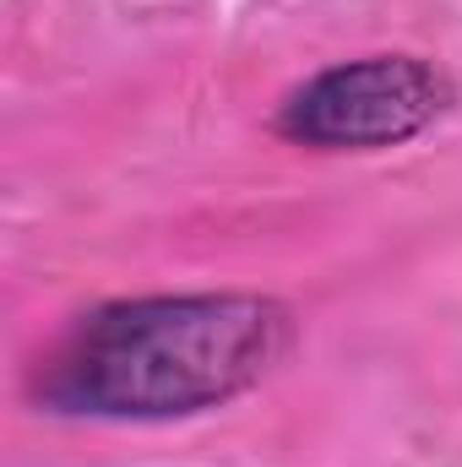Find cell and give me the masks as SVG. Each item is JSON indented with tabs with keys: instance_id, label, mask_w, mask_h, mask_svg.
I'll list each match as a JSON object with an SVG mask.
<instances>
[{
	"instance_id": "6da1fadb",
	"label": "cell",
	"mask_w": 462,
	"mask_h": 467,
	"mask_svg": "<svg viewBox=\"0 0 462 467\" xmlns=\"http://www.w3.org/2000/svg\"><path fill=\"white\" fill-rule=\"evenodd\" d=\"M289 343L261 294H158L88 310L33 364L27 391L77 419H185L250 391Z\"/></svg>"
},
{
	"instance_id": "7a4b0ae2",
	"label": "cell",
	"mask_w": 462,
	"mask_h": 467,
	"mask_svg": "<svg viewBox=\"0 0 462 467\" xmlns=\"http://www.w3.org/2000/svg\"><path fill=\"white\" fill-rule=\"evenodd\" d=\"M452 109V77L419 55H364L310 77L278 109V136L316 152H381Z\"/></svg>"
}]
</instances>
